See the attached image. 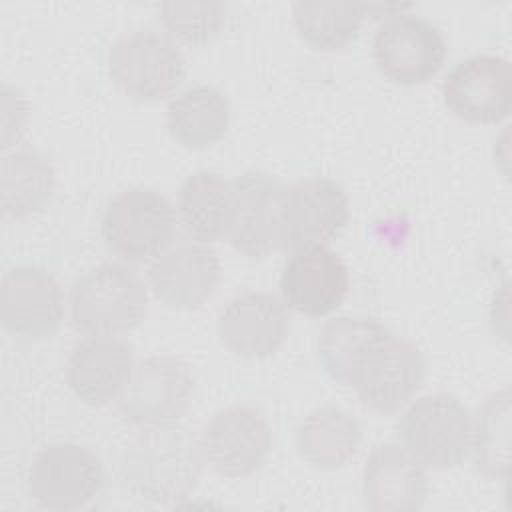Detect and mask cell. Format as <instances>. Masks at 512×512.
<instances>
[{
  "instance_id": "1",
  "label": "cell",
  "mask_w": 512,
  "mask_h": 512,
  "mask_svg": "<svg viewBox=\"0 0 512 512\" xmlns=\"http://www.w3.org/2000/svg\"><path fill=\"white\" fill-rule=\"evenodd\" d=\"M204 468L200 438L186 426H142L124 446L118 472L126 492L152 504H176L198 486Z\"/></svg>"
},
{
  "instance_id": "2",
  "label": "cell",
  "mask_w": 512,
  "mask_h": 512,
  "mask_svg": "<svg viewBox=\"0 0 512 512\" xmlns=\"http://www.w3.org/2000/svg\"><path fill=\"white\" fill-rule=\"evenodd\" d=\"M148 308L144 282L124 264L86 272L70 292L72 326L86 336H118L136 328Z\"/></svg>"
},
{
  "instance_id": "3",
  "label": "cell",
  "mask_w": 512,
  "mask_h": 512,
  "mask_svg": "<svg viewBox=\"0 0 512 512\" xmlns=\"http://www.w3.org/2000/svg\"><path fill=\"white\" fill-rule=\"evenodd\" d=\"M110 80L130 98L156 102L172 96L186 76L178 44L154 30H132L108 48Z\"/></svg>"
},
{
  "instance_id": "4",
  "label": "cell",
  "mask_w": 512,
  "mask_h": 512,
  "mask_svg": "<svg viewBox=\"0 0 512 512\" xmlns=\"http://www.w3.org/2000/svg\"><path fill=\"white\" fill-rule=\"evenodd\" d=\"M176 208L152 188H130L114 196L102 218L106 246L126 262L160 256L176 232Z\"/></svg>"
},
{
  "instance_id": "5",
  "label": "cell",
  "mask_w": 512,
  "mask_h": 512,
  "mask_svg": "<svg viewBox=\"0 0 512 512\" xmlns=\"http://www.w3.org/2000/svg\"><path fill=\"white\" fill-rule=\"evenodd\" d=\"M404 448L422 464L446 470L464 462L470 452L472 416L452 394L416 398L398 422Z\"/></svg>"
},
{
  "instance_id": "6",
  "label": "cell",
  "mask_w": 512,
  "mask_h": 512,
  "mask_svg": "<svg viewBox=\"0 0 512 512\" xmlns=\"http://www.w3.org/2000/svg\"><path fill=\"white\" fill-rule=\"evenodd\" d=\"M30 498L46 510H78L102 490L104 468L94 450L76 442L44 446L26 476Z\"/></svg>"
},
{
  "instance_id": "7",
  "label": "cell",
  "mask_w": 512,
  "mask_h": 512,
  "mask_svg": "<svg viewBox=\"0 0 512 512\" xmlns=\"http://www.w3.org/2000/svg\"><path fill=\"white\" fill-rule=\"evenodd\" d=\"M194 388V374L184 360L150 356L134 366L118 394V412L134 426L172 424L186 414Z\"/></svg>"
},
{
  "instance_id": "8",
  "label": "cell",
  "mask_w": 512,
  "mask_h": 512,
  "mask_svg": "<svg viewBox=\"0 0 512 512\" xmlns=\"http://www.w3.org/2000/svg\"><path fill=\"white\" fill-rule=\"evenodd\" d=\"M350 208L344 188L332 178H306L284 186L278 222V248L318 246L340 234Z\"/></svg>"
},
{
  "instance_id": "9",
  "label": "cell",
  "mask_w": 512,
  "mask_h": 512,
  "mask_svg": "<svg viewBox=\"0 0 512 512\" xmlns=\"http://www.w3.org/2000/svg\"><path fill=\"white\" fill-rule=\"evenodd\" d=\"M446 58V40L438 26L414 14L384 18L374 36V62L394 84L414 86L432 80Z\"/></svg>"
},
{
  "instance_id": "10",
  "label": "cell",
  "mask_w": 512,
  "mask_h": 512,
  "mask_svg": "<svg viewBox=\"0 0 512 512\" xmlns=\"http://www.w3.org/2000/svg\"><path fill=\"white\" fill-rule=\"evenodd\" d=\"M448 110L476 124L500 122L512 108V68L508 58L474 54L460 60L442 82Z\"/></svg>"
},
{
  "instance_id": "11",
  "label": "cell",
  "mask_w": 512,
  "mask_h": 512,
  "mask_svg": "<svg viewBox=\"0 0 512 512\" xmlns=\"http://www.w3.org/2000/svg\"><path fill=\"white\" fill-rule=\"evenodd\" d=\"M424 376L426 362L420 348L392 334L368 352L350 386L366 408L394 412L420 390Z\"/></svg>"
},
{
  "instance_id": "12",
  "label": "cell",
  "mask_w": 512,
  "mask_h": 512,
  "mask_svg": "<svg viewBox=\"0 0 512 512\" xmlns=\"http://www.w3.org/2000/svg\"><path fill=\"white\" fill-rule=\"evenodd\" d=\"M0 318L18 340L52 336L64 318V294L56 278L40 266H14L2 278Z\"/></svg>"
},
{
  "instance_id": "13",
  "label": "cell",
  "mask_w": 512,
  "mask_h": 512,
  "mask_svg": "<svg viewBox=\"0 0 512 512\" xmlns=\"http://www.w3.org/2000/svg\"><path fill=\"white\" fill-rule=\"evenodd\" d=\"M202 452L210 468L226 478H242L256 472L272 448V432L266 418L250 406L218 410L202 430Z\"/></svg>"
},
{
  "instance_id": "14",
  "label": "cell",
  "mask_w": 512,
  "mask_h": 512,
  "mask_svg": "<svg viewBox=\"0 0 512 512\" xmlns=\"http://www.w3.org/2000/svg\"><path fill=\"white\" fill-rule=\"evenodd\" d=\"M348 288L346 262L324 244L294 250L280 276L284 306L304 316L330 314L344 302Z\"/></svg>"
},
{
  "instance_id": "15",
  "label": "cell",
  "mask_w": 512,
  "mask_h": 512,
  "mask_svg": "<svg viewBox=\"0 0 512 512\" xmlns=\"http://www.w3.org/2000/svg\"><path fill=\"white\" fill-rule=\"evenodd\" d=\"M230 184L232 222L226 238L238 252L250 258H264L278 248L284 186L260 170L242 172Z\"/></svg>"
},
{
  "instance_id": "16",
  "label": "cell",
  "mask_w": 512,
  "mask_h": 512,
  "mask_svg": "<svg viewBox=\"0 0 512 512\" xmlns=\"http://www.w3.org/2000/svg\"><path fill=\"white\" fill-rule=\"evenodd\" d=\"M222 344L242 358H266L288 336V312L282 300L268 292H242L218 314Z\"/></svg>"
},
{
  "instance_id": "17",
  "label": "cell",
  "mask_w": 512,
  "mask_h": 512,
  "mask_svg": "<svg viewBox=\"0 0 512 512\" xmlns=\"http://www.w3.org/2000/svg\"><path fill=\"white\" fill-rule=\"evenodd\" d=\"M148 280L154 296L166 306L180 310L200 308L218 288L220 260L204 244H176L154 258Z\"/></svg>"
},
{
  "instance_id": "18",
  "label": "cell",
  "mask_w": 512,
  "mask_h": 512,
  "mask_svg": "<svg viewBox=\"0 0 512 512\" xmlns=\"http://www.w3.org/2000/svg\"><path fill=\"white\" fill-rule=\"evenodd\" d=\"M134 370L132 344L116 336H88L78 342L66 362L70 390L88 406H104L118 398Z\"/></svg>"
},
{
  "instance_id": "19",
  "label": "cell",
  "mask_w": 512,
  "mask_h": 512,
  "mask_svg": "<svg viewBox=\"0 0 512 512\" xmlns=\"http://www.w3.org/2000/svg\"><path fill=\"white\" fill-rule=\"evenodd\" d=\"M428 498V478L422 462L404 446H376L362 472V500L376 512L418 510Z\"/></svg>"
},
{
  "instance_id": "20",
  "label": "cell",
  "mask_w": 512,
  "mask_h": 512,
  "mask_svg": "<svg viewBox=\"0 0 512 512\" xmlns=\"http://www.w3.org/2000/svg\"><path fill=\"white\" fill-rule=\"evenodd\" d=\"M176 216L192 240H220L232 222V184L208 170L188 176L178 190Z\"/></svg>"
},
{
  "instance_id": "21",
  "label": "cell",
  "mask_w": 512,
  "mask_h": 512,
  "mask_svg": "<svg viewBox=\"0 0 512 512\" xmlns=\"http://www.w3.org/2000/svg\"><path fill=\"white\" fill-rule=\"evenodd\" d=\"M230 124L226 96L208 84L178 92L166 108L170 136L186 148H206L224 138Z\"/></svg>"
},
{
  "instance_id": "22",
  "label": "cell",
  "mask_w": 512,
  "mask_h": 512,
  "mask_svg": "<svg viewBox=\"0 0 512 512\" xmlns=\"http://www.w3.org/2000/svg\"><path fill=\"white\" fill-rule=\"evenodd\" d=\"M362 442L358 420L338 408L322 406L312 410L296 430L300 456L314 468H340L348 464Z\"/></svg>"
},
{
  "instance_id": "23",
  "label": "cell",
  "mask_w": 512,
  "mask_h": 512,
  "mask_svg": "<svg viewBox=\"0 0 512 512\" xmlns=\"http://www.w3.org/2000/svg\"><path fill=\"white\" fill-rule=\"evenodd\" d=\"M388 336H392L390 328L376 318H332L322 326L318 338V360L332 380L350 386L368 352Z\"/></svg>"
},
{
  "instance_id": "24",
  "label": "cell",
  "mask_w": 512,
  "mask_h": 512,
  "mask_svg": "<svg viewBox=\"0 0 512 512\" xmlns=\"http://www.w3.org/2000/svg\"><path fill=\"white\" fill-rule=\"evenodd\" d=\"M2 212L26 218L38 212L52 196L56 174L50 160L34 148L6 150L0 162Z\"/></svg>"
},
{
  "instance_id": "25",
  "label": "cell",
  "mask_w": 512,
  "mask_h": 512,
  "mask_svg": "<svg viewBox=\"0 0 512 512\" xmlns=\"http://www.w3.org/2000/svg\"><path fill=\"white\" fill-rule=\"evenodd\" d=\"M294 24L300 36L318 50H342L352 44L362 28L360 2L300 0L292 4Z\"/></svg>"
},
{
  "instance_id": "26",
  "label": "cell",
  "mask_w": 512,
  "mask_h": 512,
  "mask_svg": "<svg viewBox=\"0 0 512 512\" xmlns=\"http://www.w3.org/2000/svg\"><path fill=\"white\" fill-rule=\"evenodd\" d=\"M470 450L474 468L492 480L508 476L510 452V392L500 390L488 396L472 420Z\"/></svg>"
},
{
  "instance_id": "27",
  "label": "cell",
  "mask_w": 512,
  "mask_h": 512,
  "mask_svg": "<svg viewBox=\"0 0 512 512\" xmlns=\"http://www.w3.org/2000/svg\"><path fill=\"white\" fill-rule=\"evenodd\" d=\"M160 20L166 32L190 46H200L212 40L226 20L222 2H164L160 4Z\"/></svg>"
},
{
  "instance_id": "28",
  "label": "cell",
  "mask_w": 512,
  "mask_h": 512,
  "mask_svg": "<svg viewBox=\"0 0 512 512\" xmlns=\"http://www.w3.org/2000/svg\"><path fill=\"white\" fill-rule=\"evenodd\" d=\"M364 16H372V18H390L394 14H402V10L410 8L412 4H400V2H360Z\"/></svg>"
}]
</instances>
